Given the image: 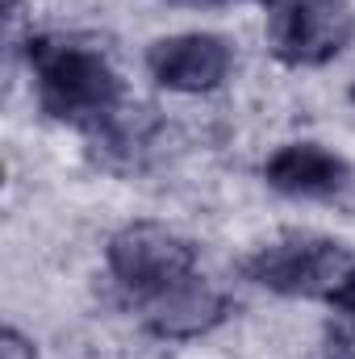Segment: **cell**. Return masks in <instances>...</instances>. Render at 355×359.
<instances>
[{
	"label": "cell",
	"mask_w": 355,
	"mask_h": 359,
	"mask_svg": "<svg viewBox=\"0 0 355 359\" xmlns=\"http://www.w3.org/2000/svg\"><path fill=\"white\" fill-rule=\"evenodd\" d=\"M147 72L159 88L180 96H201V92L222 88L234 72V46L222 34L209 29H188L168 34L147 46Z\"/></svg>",
	"instance_id": "5"
},
{
	"label": "cell",
	"mask_w": 355,
	"mask_h": 359,
	"mask_svg": "<svg viewBox=\"0 0 355 359\" xmlns=\"http://www.w3.org/2000/svg\"><path fill=\"white\" fill-rule=\"evenodd\" d=\"M0 359H34V339H25L17 326H4V334H0Z\"/></svg>",
	"instance_id": "8"
},
{
	"label": "cell",
	"mask_w": 355,
	"mask_h": 359,
	"mask_svg": "<svg viewBox=\"0 0 355 359\" xmlns=\"http://www.w3.org/2000/svg\"><path fill=\"white\" fill-rule=\"evenodd\" d=\"M226 309H230L226 292L209 276L192 271V276L176 280L172 288L155 292L151 301H142V322H147V330L155 339L184 343V339H201L213 326H222Z\"/></svg>",
	"instance_id": "6"
},
{
	"label": "cell",
	"mask_w": 355,
	"mask_h": 359,
	"mask_svg": "<svg viewBox=\"0 0 355 359\" xmlns=\"http://www.w3.org/2000/svg\"><path fill=\"white\" fill-rule=\"evenodd\" d=\"M105 264L134 301H151L196 271V247L163 222H130L109 238Z\"/></svg>",
	"instance_id": "4"
},
{
	"label": "cell",
	"mask_w": 355,
	"mask_h": 359,
	"mask_svg": "<svg viewBox=\"0 0 355 359\" xmlns=\"http://www.w3.org/2000/svg\"><path fill=\"white\" fill-rule=\"evenodd\" d=\"M25 63L46 117L84 130L113 126L121 117L126 84L96 46L63 34H38L25 42Z\"/></svg>",
	"instance_id": "1"
},
{
	"label": "cell",
	"mask_w": 355,
	"mask_h": 359,
	"mask_svg": "<svg viewBox=\"0 0 355 359\" xmlns=\"http://www.w3.org/2000/svg\"><path fill=\"white\" fill-rule=\"evenodd\" d=\"M267 4V46L288 67H322L355 42L351 0H260Z\"/></svg>",
	"instance_id": "3"
},
{
	"label": "cell",
	"mask_w": 355,
	"mask_h": 359,
	"mask_svg": "<svg viewBox=\"0 0 355 359\" xmlns=\"http://www.w3.org/2000/svg\"><path fill=\"white\" fill-rule=\"evenodd\" d=\"M330 305H335V309L351 322V330H355V268L347 271V276H343V284L330 292Z\"/></svg>",
	"instance_id": "9"
},
{
	"label": "cell",
	"mask_w": 355,
	"mask_h": 359,
	"mask_svg": "<svg viewBox=\"0 0 355 359\" xmlns=\"http://www.w3.org/2000/svg\"><path fill=\"white\" fill-rule=\"evenodd\" d=\"M355 268V255L322 234H288L260 247L255 255H247L243 276L276 297H322L330 301V292L343 284V276Z\"/></svg>",
	"instance_id": "2"
},
{
	"label": "cell",
	"mask_w": 355,
	"mask_h": 359,
	"mask_svg": "<svg viewBox=\"0 0 355 359\" xmlns=\"http://www.w3.org/2000/svg\"><path fill=\"white\" fill-rule=\"evenodd\" d=\"M264 180L267 188L284 196L322 201V196H339L351 184V163L322 142H284L280 151L267 155Z\"/></svg>",
	"instance_id": "7"
},
{
	"label": "cell",
	"mask_w": 355,
	"mask_h": 359,
	"mask_svg": "<svg viewBox=\"0 0 355 359\" xmlns=\"http://www.w3.org/2000/svg\"><path fill=\"white\" fill-rule=\"evenodd\" d=\"M176 8H226V4H243V0H168Z\"/></svg>",
	"instance_id": "10"
},
{
	"label": "cell",
	"mask_w": 355,
	"mask_h": 359,
	"mask_svg": "<svg viewBox=\"0 0 355 359\" xmlns=\"http://www.w3.org/2000/svg\"><path fill=\"white\" fill-rule=\"evenodd\" d=\"M347 96H351V104H355V80H351V88H347Z\"/></svg>",
	"instance_id": "11"
}]
</instances>
